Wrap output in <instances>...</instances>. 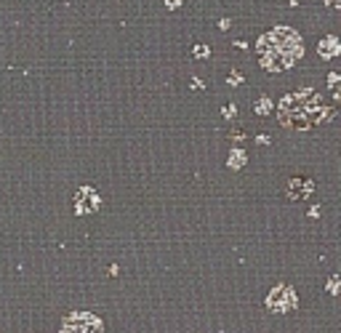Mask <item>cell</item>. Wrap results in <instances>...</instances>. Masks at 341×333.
Returning <instances> with one entry per match:
<instances>
[{
    "instance_id": "obj_1",
    "label": "cell",
    "mask_w": 341,
    "mask_h": 333,
    "mask_svg": "<svg viewBox=\"0 0 341 333\" xmlns=\"http://www.w3.org/2000/svg\"><path fill=\"white\" fill-rule=\"evenodd\" d=\"M269 37H272L275 48L280 51L285 67H293V64H296V59L304 56V43H301L299 32H293L291 27H277V29L269 32Z\"/></svg>"
},
{
    "instance_id": "obj_2",
    "label": "cell",
    "mask_w": 341,
    "mask_h": 333,
    "mask_svg": "<svg viewBox=\"0 0 341 333\" xmlns=\"http://www.w3.org/2000/svg\"><path fill=\"white\" fill-rule=\"evenodd\" d=\"M59 333H104V323L91 312H72L61 320Z\"/></svg>"
},
{
    "instance_id": "obj_3",
    "label": "cell",
    "mask_w": 341,
    "mask_h": 333,
    "mask_svg": "<svg viewBox=\"0 0 341 333\" xmlns=\"http://www.w3.org/2000/svg\"><path fill=\"white\" fill-rule=\"evenodd\" d=\"M256 51H259V61H261V67H264L267 72H280V69H288V67H285V61H283V56H280V51L275 48L269 32L261 35V40L256 43Z\"/></svg>"
},
{
    "instance_id": "obj_4",
    "label": "cell",
    "mask_w": 341,
    "mask_h": 333,
    "mask_svg": "<svg viewBox=\"0 0 341 333\" xmlns=\"http://www.w3.org/2000/svg\"><path fill=\"white\" fill-rule=\"evenodd\" d=\"M296 304H299V296H296V291H293L291 285H277V288H272L269 296H267V309L269 312H277V315L291 312Z\"/></svg>"
},
{
    "instance_id": "obj_5",
    "label": "cell",
    "mask_w": 341,
    "mask_h": 333,
    "mask_svg": "<svg viewBox=\"0 0 341 333\" xmlns=\"http://www.w3.org/2000/svg\"><path fill=\"white\" fill-rule=\"evenodd\" d=\"M102 208V195L94 189V187H80L75 195V213L83 216V213H96Z\"/></svg>"
},
{
    "instance_id": "obj_6",
    "label": "cell",
    "mask_w": 341,
    "mask_h": 333,
    "mask_svg": "<svg viewBox=\"0 0 341 333\" xmlns=\"http://www.w3.org/2000/svg\"><path fill=\"white\" fill-rule=\"evenodd\" d=\"M315 192V181L312 179H299V176H293V179L288 181V189H285V195H288V200H304Z\"/></svg>"
},
{
    "instance_id": "obj_7",
    "label": "cell",
    "mask_w": 341,
    "mask_h": 333,
    "mask_svg": "<svg viewBox=\"0 0 341 333\" xmlns=\"http://www.w3.org/2000/svg\"><path fill=\"white\" fill-rule=\"evenodd\" d=\"M317 53H320V59H323V61H331V59H336L339 53H341V43H339V37H336V35H328V37H323V40L317 43Z\"/></svg>"
},
{
    "instance_id": "obj_8",
    "label": "cell",
    "mask_w": 341,
    "mask_h": 333,
    "mask_svg": "<svg viewBox=\"0 0 341 333\" xmlns=\"http://www.w3.org/2000/svg\"><path fill=\"white\" fill-rule=\"evenodd\" d=\"M243 163H245V152L240 150V147L229 152V168H232V171H240V168H243Z\"/></svg>"
},
{
    "instance_id": "obj_9",
    "label": "cell",
    "mask_w": 341,
    "mask_h": 333,
    "mask_svg": "<svg viewBox=\"0 0 341 333\" xmlns=\"http://www.w3.org/2000/svg\"><path fill=\"white\" fill-rule=\"evenodd\" d=\"M253 112L256 115H261V118H267L269 112H272V99H267V96H261L259 102L253 104Z\"/></svg>"
},
{
    "instance_id": "obj_10",
    "label": "cell",
    "mask_w": 341,
    "mask_h": 333,
    "mask_svg": "<svg viewBox=\"0 0 341 333\" xmlns=\"http://www.w3.org/2000/svg\"><path fill=\"white\" fill-rule=\"evenodd\" d=\"M192 53H195L197 59H205L211 51H208V45H195V48H192Z\"/></svg>"
},
{
    "instance_id": "obj_11",
    "label": "cell",
    "mask_w": 341,
    "mask_h": 333,
    "mask_svg": "<svg viewBox=\"0 0 341 333\" xmlns=\"http://www.w3.org/2000/svg\"><path fill=\"white\" fill-rule=\"evenodd\" d=\"M224 118H227V120H232V118H235V115H237V107L235 104H229V107H224Z\"/></svg>"
},
{
    "instance_id": "obj_12",
    "label": "cell",
    "mask_w": 341,
    "mask_h": 333,
    "mask_svg": "<svg viewBox=\"0 0 341 333\" xmlns=\"http://www.w3.org/2000/svg\"><path fill=\"white\" fill-rule=\"evenodd\" d=\"M227 83H229V86H240V83H243V75H240V72H232Z\"/></svg>"
},
{
    "instance_id": "obj_13",
    "label": "cell",
    "mask_w": 341,
    "mask_h": 333,
    "mask_svg": "<svg viewBox=\"0 0 341 333\" xmlns=\"http://www.w3.org/2000/svg\"><path fill=\"white\" fill-rule=\"evenodd\" d=\"M323 3L328 5V8H333V11H336V8H341V0H323Z\"/></svg>"
},
{
    "instance_id": "obj_14",
    "label": "cell",
    "mask_w": 341,
    "mask_h": 333,
    "mask_svg": "<svg viewBox=\"0 0 341 333\" xmlns=\"http://www.w3.org/2000/svg\"><path fill=\"white\" fill-rule=\"evenodd\" d=\"M328 83L336 88V86H339V72H331V75H328Z\"/></svg>"
},
{
    "instance_id": "obj_15",
    "label": "cell",
    "mask_w": 341,
    "mask_h": 333,
    "mask_svg": "<svg viewBox=\"0 0 341 333\" xmlns=\"http://www.w3.org/2000/svg\"><path fill=\"white\" fill-rule=\"evenodd\" d=\"M229 136H232V139H237V142H243V139H245V131H232Z\"/></svg>"
},
{
    "instance_id": "obj_16",
    "label": "cell",
    "mask_w": 341,
    "mask_h": 333,
    "mask_svg": "<svg viewBox=\"0 0 341 333\" xmlns=\"http://www.w3.org/2000/svg\"><path fill=\"white\" fill-rule=\"evenodd\" d=\"M336 285H339V277H331V283H328V288H331V293H336Z\"/></svg>"
},
{
    "instance_id": "obj_17",
    "label": "cell",
    "mask_w": 341,
    "mask_h": 333,
    "mask_svg": "<svg viewBox=\"0 0 341 333\" xmlns=\"http://www.w3.org/2000/svg\"><path fill=\"white\" fill-rule=\"evenodd\" d=\"M166 5H168V8H179L181 0H166Z\"/></svg>"
},
{
    "instance_id": "obj_18",
    "label": "cell",
    "mask_w": 341,
    "mask_h": 333,
    "mask_svg": "<svg viewBox=\"0 0 341 333\" xmlns=\"http://www.w3.org/2000/svg\"><path fill=\"white\" fill-rule=\"evenodd\" d=\"M301 3V0H288V5H299Z\"/></svg>"
}]
</instances>
